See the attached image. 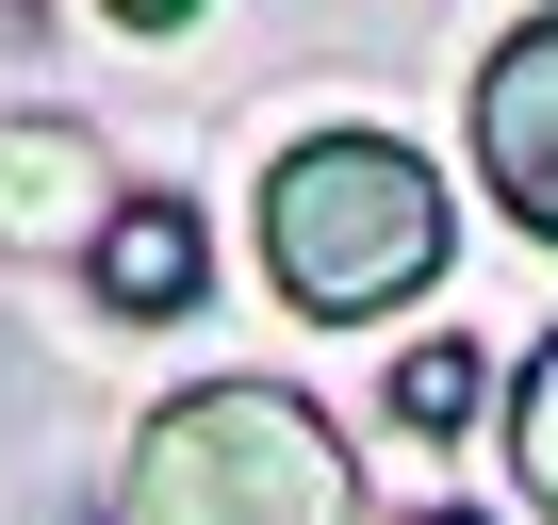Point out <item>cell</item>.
Instances as JSON below:
<instances>
[{
  "label": "cell",
  "instance_id": "obj_4",
  "mask_svg": "<svg viewBox=\"0 0 558 525\" xmlns=\"http://www.w3.org/2000/svg\"><path fill=\"white\" fill-rule=\"evenodd\" d=\"M99 280H116L132 313H181V296H197V230H181L165 197H132V213L99 230Z\"/></svg>",
  "mask_w": 558,
  "mask_h": 525
},
{
  "label": "cell",
  "instance_id": "obj_3",
  "mask_svg": "<svg viewBox=\"0 0 558 525\" xmlns=\"http://www.w3.org/2000/svg\"><path fill=\"white\" fill-rule=\"evenodd\" d=\"M476 181L509 197V230L558 246V0L476 66Z\"/></svg>",
  "mask_w": 558,
  "mask_h": 525
},
{
  "label": "cell",
  "instance_id": "obj_6",
  "mask_svg": "<svg viewBox=\"0 0 558 525\" xmlns=\"http://www.w3.org/2000/svg\"><path fill=\"white\" fill-rule=\"evenodd\" d=\"M395 394H411V427H444V411H460V394H476V362H460V345H427V362H411V378H395Z\"/></svg>",
  "mask_w": 558,
  "mask_h": 525
},
{
  "label": "cell",
  "instance_id": "obj_5",
  "mask_svg": "<svg viewBox=\"0 0 558 525\" xmlns=\"http://www.w3.org/2000/svg\"><path fill=\"white\" fill-rule=\"evenodd\" d=\"M509 460H525V492L558 509V345L525 362V394H509Z\"/></svg>",
  "mask_w": 558,
  "mask_h": 525
},
{
  "label": "cell",
  "instance_id": "obj_1",
  "mask_svg": "<svg viewBox=\"0 0 558 525\" xmlns=\"http://www.w3.org/2000/svg\"><path fill=\"white\" fill-rule=\"evenodd\" d=\"M116 525H345V443L279 378L165 394L116 460Z\"/></svg>",
  "mask_w": 558,
  "mask_h": 525
},
{
  "label": "cell",
  "instance_id": "obj_7",
  "mask_svg": "<svg viewBox=\"0 0 558 525\" xmlns=\"http://www.w3.org/2000/svg\"><path fill=\"white\" fill-rule=\"evenodd\" d=\"M116 17H132V34H181V17H197V0H116Z\"/></svg>",
  "mask_w": 558,
  "mask_h": 525
},
{
  "label": "cell",
  "instance_id": "obj_2",
  "mask_svg": "<svg viewBox=\"0 0 558 525\" xmlns=\"http://www.w3.org/2000/svg\"><path fill=\"white\" fill-rule=\"evenodd\" d=\"M263 280L296 313H395L444 280V181L395 148V132H313L296 164L263 181Z\"/></svg>",
  "mask_w": 558,
  "mask_h": 525
}]
</instances>
